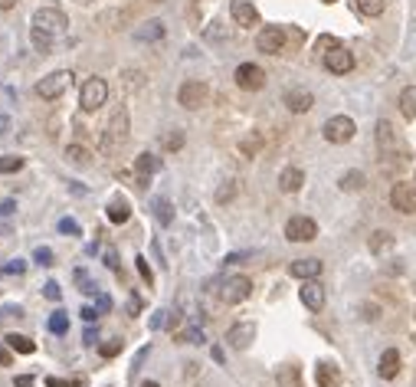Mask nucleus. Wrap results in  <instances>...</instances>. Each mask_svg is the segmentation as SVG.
<instances>
[{
	"instance_id": "f257e3e1",
	"label": "nucleus",
	"mask_w": 416,
	"mask_h": 387,
	"mask_svg": "<svg viewBox=\"0 0 416 387\" xmlns=\"http://www.w3.org/2000/svg\"><path fill=\"white\" fill-rule=\"evenodd\" d=\"M128 141V108L121 105L112 112V119H108L105 131H102V141H98V148L105 151V154H115L121 145Z\"/></svg>"
},
{
	"instance_id": "f03ea898",
	"label": "nucleus",
	"mask_w": 416,
	"mask_h": 387,
	"mask_svg": "<svg viewBox=\"0 0 416 387\" xmlns=\"http://www.w3.org/2000/svg\"><path fill=\"white\" fill-rule=\"evenodd\" d=\"M177 102H181L184 108L197 112V108H203L207 102H210V86L200 82V79H187V82L177 89Z\"/></svg>"
},
{
	"instance_id": "7ed1b4c3",
	"label": "nucleus",
	"mask_w": 416,
	"mask_h": 387,
	"mask_svg": "<svg viewBox=\"0 0 416 387\" xmlns=\"http://www.w3.org/2000/svg\"><path fill=\"white\" fill-rule=\"evenodd\" d=\"M69 86H73V73H69V69H56V73H50L46 79L36 82V96L46 98V102H53V98H59Z\"/></svg>"
},
{
	"instance_id": "20e7f679",
	"label": "nucleus",
	"mask_w": 416,
	"mask_h": 387,
	"mask_svg": "<svg viewBox=\"0 0 416 387\" xmlns=\"http://www.w3.org/2000/svg\"><path fill=\"white\" fill-rule=\"evenodd\" d=\"M105 98H108V82L92 75L86 86H82V92H79V105H82V112H96V108L105 105Z\"/></svg>"
},
{
	"instance_id": "39448f33",
	"label": "nucleus",
	"mask_w": 416,
	"mask_h": 387,
	"mask_svg": "<svg viewBox=\"0 0 416 387\" xmlns=\"http://www.w3.org/2000/svg\"><path fill=\"white\" fill-rule=\"evenodd\" d=\"M33 27L43 33H53V36H59V33L69 27V20H66L63 10H56V7H40V10L33 13Z\"/></svg>"
},
{
	"instance_id": "423d86ee",
	"label": "nucleus",
	"mask_w": 416,
	"mask_h": 387,
	"mask_svg": "<svg viewBox=\"0 0 416 387\" xmlns=\"http://www.w3.org/2000/svg\"><path fill=\"white\" fill-rule=\"evenodd\" d=\"M325 138L331 141V145H344V141L354 138V131H357V125H354L351 115H334V119L325 122Z\"/></svg>"
},
{
	"instance_id": "0eeeda50",
	"label": "nucleus",
	"mask_w": 416,
	"mask_h": 387,
	"mask_svg": "<svg viewBox=\"0 0 416 387\" xmlns=\"http://www.w3.org/2000/svg\"><path fill=\"white\" fill-rule=\"evenodd\" d=\"M253 295V282L246 279V276H230V279L220 286V299L226 302V305H239V302H246Z\"/></svg>"
},
{
	"instance_id": "6e6552de",
	"label": "nucleus",
	"mask_w": 416,
	"mask_h": 387,
	"mask_svg": "<svg viewBox=\"0 0 416 387\" xmlns=\"http://www.w3.org/2000/svg\"><path fill=\"white\" fill-rule=\"evenodd\" d=\"M236 86L246 89V92H259V89L266 86V73H262V66L256 63H243V66H236Z\"/></svg>"
},
{
	"instance_id": "1a4fd4ad",
	"label": "nucleus",
	"mask_w": 416,
	"mask_h": 387,
	"mask_svg": "<svg viewBox=\"0 0 416 387\" xmlns=\"http://www.w3.org/2000/svg\"><path fill=\"white\" fill-rule=\"evenodd\" d=\"M285 237L292 243H311V240L318 237V224L311 217H292L285 224Z\"/></svg>"
},
{
	"instance_id": "9d476101",
	"label": "nucleus",
	"mask_w": 416,
	"mask_h": 387,
	"mask_svg": "<svg viewBox=\"0 0 416 387\" xmlns=\"http://www.w3.org/2000/svg\"><path fill=\"white\" fill-rule=\"evenodd\" d=\"M256 50L259 53H269V56H278L285 50V30H282V27H266V30H259Z\"/></svg>"
},
{
	"instance_id": "9b49d317",
	"label": "nucleus",
	"mask_w": 416,
	"mask_h": 387,
	"mask_svg": "<svg viewBox=\"0 0 416 387\" xmlns=\"http://www.w3.org/2000/svg\"><path fill=\"white\" fill-rule=\"evenodd\" d=\"M325 69L334 75H344L354 69V53L348 50V46H334L331 53H325Z\"/></svg>"
},
{
	"instance_id": "f8f14e48",
	"label": "nucleus",
	"mask_w": 416,
	"mask_h": 387,
	"mask_svg": "<svg viewBox=\"0 0 416 387\" xmlns=\"http://www.w3.org/2000/svg\"><path fill=\"white\" fill-rule=\"evenodd\" d=\"M390 204H394V210H400V214H416V184H394Z\"/></svg>"
},
{
	"instance_id": "ddd939ff",
	"label": "nucleus",
	"mask_w": 416,
	"mask_h": 387,
	"mask_svg": "<svg viewBox=\"0 0 416 387\" xmlns=\"http://www.w3.org/2000/svg\"><path fill=\"white\" fill-rule=\"evenodd\" d=\"M253 338H256V325L253 322H239L226 332V342H230V348H236V351H246V348L253 344Z\"/></svg>"
},
{
	"instance_id": "4468645a",
	"label": "nucleus",
	"mask_w": 416,
	"mask_h": 387,
	"mask_svg": "<svg viewBox=\"0 0 416 387\" xmlns=\"http://www.w3.org/2000/svg\"><path fill=\"white\" fill-rule=\"evenodd\" d=\"M230 13H233V20L239 27H256L259 23V10L253 7V0H233L230 3Z\"/></svg>"
},
{
	"instance_id": "2eb2a0df",
	"label": "nucleus",
	"mask_w": 416,
	"mask_h": 387,
	"mask_svg": "<svg viewBox=\"0 0 416 387\" xmlns=\"http://www.w3.org/2000/svg\"><path fill=\"white\" fill-rule=\"evenodd\" d=\"M282 102H285V108L295 112V115H302V112H309V108L315 105V98H311L309 89H288L285 96H282Z\"/></svg>"
},
{
	"instance_id": "dca6fc26",
	"label": "nucleus",
	"mask_w": 416,
	"mask_h": 387,
	"mask_svg": "<svg viewBox=\"0 0 416 387\" xmlns=\"http://www.w3.org/2000/svg\"><path fill=\"white\" fill-rule=\"evenodd\" d=\"M299 295H302V302H305V309H311V312H321V309H325V289H321L315 279H305Z\"/></svg>"
},
{
	"instance_id": "f3484780",
	"label": "nucleus",
	"mask_w": 416,
	"mask_h": 387,
	"mask_svg": "<svg viewBox=\"0 0 416 387\" xmlns=\"http://www.w3.org/2000/svg\"><path fill=\"white\" fill-rule=\"evenodd\" d=\"M321 259H295L292 266H288V272L295 276V279H318L321 276Z\"/></svg>"
},
{
	"instance_id": "a211bd4d",
	"label": "nucleus",
	"mask_w": 416,
	"mask_h": 387,
	"mask_svg": "<svg viewBox=\"0 0 416 387\" xmlns=\"http://www.w3.org/2000/svg\"><path fill=\"white\" fill-rule=\"evenodd\" d=\"M377 374L384 377V381H394L400 374V355H396V348H387L380 361H377Z\"/></svg>"
},
{
	"instance_id": "6ab92c4d",
	"label": "nucleus",
	"mask_w": 416,
	"mask_h": 387,
	"mask_svg": "<svg viewBox=\"0 0 416 387\" xmlns=\"http://www.w3.org/2000/svg\"><path fill=\"white\" fill-rule=\"evenodd\" d=\"M315 381H318V387H338L341 384V371H338V365H331V361H318Z\"/></svg>"
},
{
	"instance_id": "aec40b11",
	"label": "nucleus",
	"mask_w": 416,
	"mask_h": 387,
	"mask_svg": "<svg viewBox=\"0 0 416 387\" xmlns=\"http://www.w3.org/2000/svg\"><path fill=\"white\" fill-rule=\"evenodd\" d=\"M302 184H305V171H302V168H285V171L278 174V187L285 194L302 191Z\"/></svg>"
},
{
	"instance_id": "412c9836",
	"label": "nucleus",
	"mask_w": 416,
	"mask_h": 387,
	"mask_svg": "<svg viewBox=\"0 0 416 387\" xmlns=\"http://www.w3.org/2000/svg\"><path fill=\"white\" fill-rule=\"evenodd\" d=\"M158 168H161V158L158 154H151V151H141L138 158H135V171L141 174V187H144V177H151Z\"/></svg>"
},
{
	"instance_id": "4be33fe9",
	"label": "nucleus",
	"mask_w": 416,
	"mask_h": 387,
	"mask_svg": "<svg viewBox=\"0 0 416 387\" xmlns=\"http://www.w3.org/2000/svg\"><path fill=\"white\" fill-rule=\"evenodd\" d=\"M108 220L112 224H128V217H131V204L125 200V197H112V204H108Z\"/></svg>"
},
{
	"instance_id": "5701e85b",
	"label": "nucleus",
	"mask_w": 416,
	"mask_h": 387,
	"mask_svg": "<svg viewBox=\"0 0 416 387\" xmlns=\"http://www.w3.org/2000/svg\"><path fill=\"white\" fill-rule=\"evenodd\" d=\"M151 210H154V217H158L161 226H168L174 220V207L168 197H154V204H151Z\"/></svg>"
},
{
	"instance_id": "b1692460",
	"label": "nucleus",
	"mask_w": 416,
	"mask_h": 387,
	"mask_svg": "<svg viewBox=\"0 0 416 387\" xmlns=\"http://www.w3.org/2000/svg\"><path fill=\"white\" fill-rule=\"evenodd\" d=\"M30 40H33V50L36 53H53V33H43V30H36V27H30Z\"/></svg>"
},
{
	"instance_id": "393cba45",
	"label": "nucleus",
	"mask_w": 416,
	"mask_h": 387,
	"mask_svg": "<svg viewBox=\"0 0 416 387\" xmlns=\"http://www.w3.org/2000/svg\"><path fill=\"white\" fill-rule=\"evenodd\" d=\"M377 145H380V148L384 151H390L396 145V135H394V125H390V122L387 119H380L377 122Z\"/></svg>"
},
{
	"instance_id": "a878e982",
	"label": "nucleus",
	"mask_w": 416,
	"mask_h": 387,
	"mask_svg": "<svg viewBox=\"0 0 416 387\" xmlns=\"http://www.w3.org/2000/svg\"><path fill=\"white\" fill-rule=\"evenodd\" d=\"M3 342H7V348L20 351V355H33V351H36V342H33V338H27V335H7Z\"/></svg>"
},
{
	"instance_id": "bb28decb",
	"label": "nucleus",
	"mask_w": 416,
	"mask_h": 387,
	"mask_svg": "<svg viewBox=\"0 0 416 387\" xmlns=\"http://www.w3.org/2000/svg\"><path fill=\"white\" fill-rule=\"evenodd\" d=\"M400 112L406 119H416V86H406L400 92Z\"/></svg>"
},
{
	"instance_id": "cd10ccee",
	"label": "nucleus",
	"mask_w": 416,
	"mask_h": 387,
	"mask_svg": "<svg viewBox=\"0 0 416 387\" xmlns=\"http://www.w3.org/2000/svg\"><path fill=\"white\" fill-rule=\"evenodd\" d=\"M135 36H138L141 43H151V40H161V36H164V23H161V20H151V23H144V27H141V30L135 33Z\"/></svg>"
},
{
	"instance_id": "c85d7f7f",
	"label": "nucleus",
	"mask_w": 416,
	"mask_h": 387,
	"mask_svg": "<svg viewBox=\"0 0 416 387\" xmlns=\"http://www.w3.org/2000/svg\"><path fill=\"white\" fill-rule=\"evenodd\" d=\"M278 387H302V374L295 365L278 367Z\"/></svg>"
},
{
	"instance_id": "c756f323",
	"label": "nucleus",
	"mask_w": 416,
	"mask_h": 387,
	"mask_svg": "<svg viewBox=\"0 0 416 387\" xmlns=\"http://www.w3.org/2000/svg\"><path fill=\"white\" fill-rule=\"evenodd\" d=\"M89 158H92V154H89L82 145H69V148H66V161L75 164V168H86Z\"/></svg>"
},
{
	"instance_id": "7c9ffc66",
	"label": "nucleus",
	"mask_w": 416,
	"mask_h": 387,
	"mask_svg": "<svg viewBox=\"0 0 416 387\" xmlns=\"http://www.w3.org/2000/svg\"><path fill=\"white\" fill-rule=\"evenodd\" d=\"M338 187H341V191H351V194L361 191V187H364V174L361 171H348L341 181H338Z\"/></svg>"
},
{
	"instance_id": "2f4dec72",
	"label": "nucleus",
	"mask_w": 416,
	"mask_h": 387,
	"mask_svg": "<svg viewBox=\"0 0 416 387\" xmlns=\"http://www.w3.org/2000/svg\"><path fill=\"white\" fill-rule=\"evenodd\" d=\"M394 247V237L387 233V230H377L371 237V253H384V249H390Z\"/></svg>"
},
{
	"instance_id": "473e14b6",
	"label": "nucleus",
	"mask_w": 416,
	"mask_h": 387,
	"mask_svg": "<svg viewBox=\"0 0 416 387\" xmlns=\"http://www.w3.org/2000/svg\"><path fill=\"white\" fill-rule=\"evenodd\" d=\"M73 279H75V286H79V292H86V295H96L98 286L92 282V276H89L86 269H75V276H73Z\"/></svg>"
},
{
	"instance_id": "72a5a7b5",
	"label": "nucleus",
	"mask_w": 416,
	"mask_h": 387,
	"mask_svg": "<svg viewBox=\"0 0 416 387\" xmlns=\"http://www.w3.org/2000/svg\"><path fill=\"white\" fill-rule=\"evenodd\" d=\"M357 10L367 17H380L387 10V0H357Z\"/></svg>"
},
{
	"instance_id": "f704fd0d",
	"label": "nucleus",
	"mask_w": 416,
	"mask_h": 387,
	"mask_svg": "<svg viewBox=\"0 0 416 387\" xmlns=\"http://www.w3.org/2000/svg\"><path fill=\"white\" fill-rule=\"evenodd\" d=\"M46 325H50V332H53V335H66V332H69V315H66V312H53Z\"/></svg>"
},
{
	"instance_id": "c9c22d12",
	"label": "nucleus",
	"mask_w": 416,
	"mask_h": 387,
	"mask_svg": "<svg viewBox=\"0 0 416 387\" xmlns=\"http://www.w3.org/2000/svg\"><path fill=\"white\" fill-rule=\"evenodd\" d=\"M121 348H125L121 338H108V342L98 344V355H102V358H115V355H121Z\"/></svg>"
},
{
	"instance_id": "e433bc0d",
	"label": "nucleus",
	"mask_w": 416,
	"mask_h": 387,
	"mask_svg": "<svg viewBox=\"0 0 416 387\" xmlns=\"http://www.w3.org/2000/svg\"><path fill=\"white\" fill-rule=\"evenodd\" d=\"M23 168V158H17V154H3L0 158V174H17Z\"/></svg>"
},
{
	"instance_id": "4c0bfd02",
	"label": "nucleus",
	"mask_w": 416,
	"mask_h": 387,
	"mask_svg": "<svg viewBox=\"0 0 416 387\" xmlns=\"http://www.w3.org/2000/svg\"><path fill=\"white\" fill-rule=\"evenodd\" d=\"M259 148H262V135H249V138L239 141V151H243L246 158H253Z\"/></svg>"
},
{
	"instance_id": "58836bf2",
	"label": "nucleus",
	"mask_w": 416,
	"mask_h": 387,
	"mask_svg": "<svg viewBox=\"0 0 416 387\" xmlns=\"http://www.w3.org/2000/svg\"><path fill=\"white\" fill-rule=\"evenodd\" d=\"M59 233H69V237H82V226H79V220H73V217H63L59 220Z\"/></svg>"
},
{
	"instance_id": "ea45409f",
	"label": "nucleus",
	"mask_w": 416,
	"mask_h": 387,
	"mask_svg": "<svg viewBox=\"0 0 416 387\" xmlns=\"http://www.w3.org/2000/svg\"><path fill=\"white\" fill-rule=\"evenodd\" d=\"M3 272H7V276H23V272H27V259H7V263H3Z\"/></svg>"
},
{
	"instance_id": "a19ab883",
	"label": "nucleus",
	"mask_w": 416,
	"mask_h": 387,
	"mask_svg": "<svg viewBox=\"0 0 416 387\" xmlns=\"http://www.w3.org/2000/svg\"><path fill=\"white\" fill-rule=\"evenodd\" d=\"M33 259H36V263H40V266H53V249L50 247H36L33 249Z\"/></svg>"
},
{
	"instance_id": "79ce46f5",
	"label": "nucleus",
	"mask_w": 416,
	"mask_h": 387,
	"mask_svg": "<svg viewBox=\"0 0 416 387\" xmlns=\"http://www.w3.org/2000/svg\"><path fill=\"white\" fill-rule=\"evenodd\" d=\"M177 338H181V342H191V344H203V332L197 328V325H191V328H187V332H181Z\"/></svg>"
},
{
	"instance_id": "37998d69",
	"label": "nucleus",
	"mask_w": 416,
	"mask_h": 387,
	"mask_svg": "<svg viewBox=\"0 0 416 387\" xmlns=\"http://www.w3.org/2000/svg\"><path fill=\"white\" fill-rule=\"evenodd\" d=\"M184 145V131H171V135H164V148L168 151H177Z\"/></svg>"
},
{
	"instance_id": "c03bdc74",
	"label": "nucleus",
	"mask_w": 416,
	"mask_h": 387,
	"mask_svg": "<svg viewBox=\"0 0 416 387\" xmlns=\"http://www.w3.org/2000/svg\"><path fill=\"white\" fill-rule=\"evenodd\" d=\"M334 46H341L338 40H334V36H318V43H315V50H318V53L325 56V53H331Z\"/></svg>"
},
{
	"instance_id": "a18cd8bd",
	"label": "nucleus",
	"mask_w": 416,
	"mask_h": 387,
	"mask_svg": "<svg viewBox=\"0 0 416 387\" xmlns=\"http://www.w3.org/2000/svg\"><path fill=\"white\" fill-rule=\"evenodd\" d=\"M43 295H46L50 302H59V299H63V289H59V282H46V286H43Z\"/></svg>"
},
{
	"instance_id": "49530a36",
	"label": "nucleus",
	"mask_w": 416,
	"mask_h": 387,
	"mask_svg": "<svg viewBox=\"0 0 416 387\" xmlns=\"http://www.w3.org/2000/svg\"><path fill=\"white\" fill-rule=\"evenodd\" d=\"M236 194V181H226L223 187H220V191H216V200H220V204H226V200H230V197H233Z\"/></svg>"
},
{
	"instance_id": "de8ad7c7",
	"label": "nucleus",
	"mask_w": 416,
	"mask_h": 387,
	"mask_svg": "<svg viewBox=\"0 0 416 387\" xmlns=\"http://www.w3.org/2000/svg\"><path fill=\"white\" fill-rule=\"evenodd\" d=\"M43 384H46V387H79L82 381H63V377H53V374H50Z\"/></svg>"
},
{
	"instance_id": "09e8293b",
	"label": "nucleus",
	"mask_w": 416,
	"mask_h": 387,
	"mask_svg": "<svg viewBox=\"0 0 416 387\" xmlns=\"http://www.w3.org/2000/svg\"><path fill=\"white\" fill-rule=\"evenodd\" d=\"M135 263H138V272H141V279H144V282H148V286H151V282H154V276H151V266H148V259H144V256H138V259H135Z\"/></svg>"
},
{
	"instance_id": "8fccbe9b",
	"label": "nucleus",
	"mask_w": 416,
	"mask_h": 387,
	"mask_svg": "<svg viewBox=\"0 0 416 387\" xmlns=\"http://www.w3.org/2000/svg\"><path fill=\"white\" fill-rule=\"evenodd\" d=\"M0 214H3V217L17 214V200H13V197H7V200H3V204H0Z\"/></svg>"
},
{
	"instance_id": "3c124183",
	"label": "nucleus",
	"mask_w": 416,
	"mask_h": 387,
	"mask_svg": "<svg viewBox=\"0 0 416 387\" xmlns=\"http://www.w3.org/2000/svg\"><path fill=\"white\" fill-rule=\"evenodd\" d=\"M79 315H82V319H86L89 325H92V322H96V319H98V309H92V305H86V309H82V312H79Z\"/></svg>"
},
{
	"instance_id": "603ef678",
	"label": "nucleus",
	"mask_w": 416,
	"mask_h": 387,
	"mask_svg": "<svg viewBox=\"0 0 416 387\" xmlns=\"http://www.w3.org/2000/svg\"><path fill=\"white\" fill-rule=\"evenodd\" d=\"M10 365H13V355L3 348V344H0V367H10Z\"/></svg>"
},
{
	"instance_id": "864d4df0",
	"label": "nucleus",
	"mask_w": 416,
	"mask_h": 387,
	"mask_svg": "<svg viewBox=\"0 0 416 387\" xmlns=\"http://www.w3.org/2000/svg\"><path fill=\"white\" fill-rule=\"evenodd\" d=\"M105 263H108V269H112V272H118V256H115V249H108V253H105Z\"/></svg>"
},
{
	"instance_id": "5fc2aeb1",
	"label": "nucleus",
	"mask_w": 416,
	"mask_h": 387,
	"mask_svg": "<svg viewBox=\"0 0 416 387\" xmlns=\"http://www.w3.org/2000/svg\"><path fill=\"white\" fill-rule=\"evenodd\" d=\"M96 309H98V312H108V309H112V299H108V295H98Z\"/></svg>"
},
{
	"instance_id": "6e6d98bb",
	"label": "nucleus",
	"mask_w": 416,
	"mask_h": 387,
	"mask_svg": "<svg viewBox=\"0 0 416 387\" xmlns=\"http://www.w3.org/2000/svg\"><path fill=\"white\" fill-rule=\"evenodd\" d=\"M82 338H86V344H96V342H98V332H96V328H92V325H89V328H86V335H82Z\"/></svg>"
},
{
	"instance_id": "4d7b16f0",
	"label": "nucleus",
	"mask_w": 416,
	"mask_h": 387,
	"mask_svg": "<svg viewBox=\"0 0 416 387\" xmlns=\"http://www.w3.org/2000/svg\"><path fill=\"white\" fill-rule=\"evenodd\" d=\"M33 381H36L33 374H20L17 377V387H33Z\"/></svg>"
},
{
	"instance_id": "13d9d810",
	"label": "nucleus",
	"mask_w": 416,
	"mask_h": 387,
	"mask_svg": "<svg viewBox=\"0 0 416 387\" xmlns=\"http://www.w3.org/2000/svg\"><path fill=\"white\" fill-rule=\"evenodd\" d=\"M17 3H20V0H0V10H13Z\"/></svg>"
},
{
	"instance_id": "bf43d9fd",
	"label": "nucleus",
	"mask_w": 416,
	"mask_h": 387,
	"mask_svg": "<svg viewBox=\"0 0 416 387\" xmlns=\"http://www.w3.org/2000/svg\"><path fill=\"white\" fill-rule=\"evenodd\" d=\"M69 187H73V194H79V197L86 194V187H82V184H79V181H73V184H69Z\"/></svg>"
},
{
	"instance_id": "052dcab7",
	"label": "nucleus",
	"mask_w": 416,
	"mask_h": 387,
	"mask_svg": "<svg viewBox=\"0 0 416 387\" xmlns=\"http://www.w3.org/2000/svg\"><path fill=\"white\" fill-rule=\"evenodd\" d=\"M7 129H10V119H7V115H0V135H3Z\"/></svg>"
},
{
	"instance_id": "680f3d73",
	"label": "nucleus",
	"mask_w": 416,
	"mask_h": 387,
	"mask_svg": "<svg viewBox=\"0 0 416 387\" xmlns=\"http://www.w3.org/2000/svg\"><path fill=\"white\" fill-rule=\"evenodd\" d=\"M141 387H161V384H158V381H144V384H141Z\"/></svg>"
},
{
	"instance_id": "e2e57ef3",
	"label": "nucleus",
	"mask_w": 416,
	"mask_h": 387,
	"mask_svg": "<svg viewBox=\"0 0 416 387\" xmlns=\"http://www.w3.org/2000/svg\"><path fill=\"white\" fill-rule=\"evenodd\" d=\"M75 3H92V0H75Z\"/></svg>"
}]
</instances>
